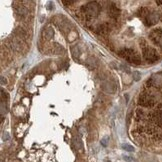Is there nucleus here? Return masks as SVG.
Here are the masks:
<instances>
[{
	"instance_id": "obj_1",
	"label": "nucleus",
	"mask_w": 162,
	"mask_h": 162,
	"mask_svg": "<svg viewBox=\"0 0 162 162\" xmlns=\"http://www.w3.org/2000/svg\"><path fill=\"white\" fill-rule=\"evenodd\" d=\"M99 11H100V6L98 5L97 2H89L86 5H83L81 7L80 13L82 14L84 19L86 21H89L98 15Z\"/></svg>"
},
{
	"instance_id": "obj_2",
	"label": "nucleus",
	"mask_w": 162,
	"mask_h": 162,
	"mask_svg": "<svg viewBox=\"0 0 162 162\" xmlns=\"http://www.w3.org/2000/svg\"><path fill=\"white\" fill-rule=\"evenodd\" d=\"M119 56H121L122 58H124L125 60H127L129 63L132 64H140L141 63V59H140V56L135 52V50L133 48H122L119 50Z\"/></svg>"
},
{
	"instance_id": "obj_3",
	"label": "nucleus",
	"mask_w": 162,
	"mask_h": 162,
	"mask_svg": "<svg viewBox=\"0 0 162 162\" xmlns=\"http://www.w3.org/2000/svg\"><path fill=\"white\" fill-rule=\"evenodd\" d=\"M142 53H143L144 59L148 62H151V63L159 59V56L157 55L156 51L146 45H142Z\"/></svg>"
},
{
	"instance_id": "obj_4",
	"label": "nucleus",
	"mask_w": 162,
	"mask_h": 162,
	"mask_svg": "<svg viewBox=\"0 0 162 162\" xmlns=\"http://www.w3.org/2000/svg\"><path fill=\"white\" fill-rule=\"evenodd\" d=\"M138 104L142 107H151L154 105V98L149 92H142L138 97Z\"/></svg>"
},
{
	"instance_id": "obj_5",
	"label": "nucleus",
	"mask_w": 162,
	"mask_h": 162,
	"mask_svg": "<svg viewBox=\"0 0 162 162\" xmlns=\"http://www.w3.org/2000/svg\"><path fill=\"white\" fill-rule=\"evenodd\" d=\"M160 20V14L158 12H150L149 15L144 19V24L146 26H152L158 23Z\"/></svg>"
},
{
	"instance_id": "obj_6",
	"label": "nucleus",
	"mask_w": 162,
	"mask_h": 162,
	"mask_svg": "<svg viewBox=\"0 0 162 162\" xmlns=\"http://www.w3.org/2000/svg\"><path fill=\"white\" fill-rule=\"evenodd\" d=\"M149 37L155 44H159L160 40L162 38V28H157L154 29L153 31L150 32Z\"/></svg>"
},
{
	"instance_id": "obj_7",
	"label": "nucleus",
	"mask_w": 162,
	"mask_h": 162,
	"mask_svg": "<svg viewBox=\"0 0 162 162\" xmlns=\"http://www.w3.org/2000/svg\"><path fill=\"white\" fill-rule=\"evenodd\" d=\"M120 9L117 7V5L113 4V3H111V4L109 5L108 7V14L109 16L113 18V19H117L119 16H120Z\"/></svg>"
},
{
	"instance_id": "obj_8",
	"label": "nucleus",
	"mask_w": 162,
	"mask_h": 162,
	"mask_svg": "<svg viewBox=\"0 0 162 162\" xmlns=\"http://www.w3.org/2000/svg\"><path fill=\"white\" fill-rule=\"evenodd\" d=\"M95 31H96V33L99 35H106L110 32V27H109V25L106 23L100 24L96 27Z\"/></svg>"
},
{
	"instance_id": "obj_9",
	"label": "nucleus",
	"mask_w": 162,
	"mask_h": 162,
	"mask_svg": "<svg viewBox=\"0 0 162 162\" xmlns=\"http://www.w3.org/2000/svg\"><path fill=\"white\" fill-rule=\"evenodd\" d=\"M14 10H15L16 14L20 16H26L28 14V9L23 5H15L14 6Z\"/></svg>"
},
{
	"instance_id": "obj_10",
	"label": "nucleus",
	"mask_w": 162,
	"mask_h": 162,
	"mask_svg": "<svg viewBox=\"0 0 162 162\" xmlns=\"http://www.w3.org/2000/svg\"><path fill=\"white\" fill-rule=\"evenodd\" d=\"M42 34H43V37L47 39V40H49L53 37V35H54V30L51 27L49 28H46L45 30H43L42 32Z\"/></svg>"
},
{
	"instance_id": "obj_11",
	"label": "nucleus",
	"mask_w": 162,
	"mask_h": 162,
	"mask_svg": "<svg viewBox=\"0 0 162 162\" xmlns=\"http://www.w3.org/2000/svg\"><path fill=\"white\" fill-rule=\"evenodd\" d=\"M103 90L106 92H109V93H113L115 91V85H113L110 82H105L103 84Z\"/></svg>"
},
{
	"instance_id": "obj_12",
	"label": "nucleus",
	"mask_w": 162,
	"mask_h": 162,
	"mask_svg": "<svg viewBox=\"0 0 162 162\" xmlns=\"http://www.w3.org/2000/svg\"><path fill=\"white\" fill-rule=\"evenodd\" d=\"M149 9L147 8V7H141L140 9L138 10V16L139 17H141V18H145L149 15Z\"/></svg>"
},
{
	"instance_id": "obj_13",
	"label": "nucleus",
	"mask_w": 162,
	"mask_h": 162,
	"mask_svg": "<svg viewBox=\"0 0 162 162\" xmlns=\"http://www.w3.org/2000/svg\"><path fill=\"white\" fill-rule=\"evenodd\" d=\"M73 143H74V146L77 151H79L80 153L83 152V144H82V141L80 140L79 138H74V141H73Z\"/></svg>"
},
{
	"instance_id": "obj_14",
	"label": "nucleus",
	"mask_w": 162,
	"mask_h": 162,
	"mask_svg": "<svg viewBox=\"0 0 162 162\" xmlns=\"http://www.w3.org/2000/svg\"><path fill=\"white\" fill-rule=\"evenodd\" d=\"M152 117H153V119L155 120V121H157V122L161 123V122H162V110H161V109L157 110V111L153 114Z\"/></svg>"
},
{
	"instance_id": "obj_15",
	"label": "nucleus",
	"mask_w": 162,
	"mask_h": 162,
	"mask_svg": "<svg viewBox=\"0 0 162 162\" xmlns=\"http://www.w3.org/2000/svg\"><path fill=\"white\" fill-rule=\"evenodd\" d=\"M53 51L56 54H62L64 52V48L62 47L61 45H59V44H57V43H55L54 44V48H53Z\"/></svg>"
},
{
	"instance_id": "obj_16",
	"label": "nucleus",
	"mask_w": 162,
	"mask_h": 162,
	"mask_svg": "<svg viewBox=\"0 0 162 162\" xmlns=\"http://www.w3.org/2000/svg\"><path fill=\"white\" fill-rule=\"evenodd\" d=\"M71 52H72L73 57H74L75 59H77V58L79 57V55H80V51H79V48H78V47H77V46H73V47H72Z\"/></svg>"
},
{
	"instance_id": "obj_17",
	"label": "nucleus",
	"mask_w": 162,
	"mask_h": 162,
	"mask_svg": "<svg viewBox=\"0 0 162 162\" xmlns=\"http://www.w3.org/2000/svg\"><path fill=\"white\" fill-rule=\"evenodd\" d=\"M144 111H143L142 109H137L136 110V119H137L138 121H140L141 119H143V117H144Z\"/></svg>"
},
{
	"instance_id": "obj_18",
	"label": "nucleus",
	"mask_w": 162,
	"mask_h": 162,
	"mask_svg": "<svg viewBox=\"0 0 162 162\" xmlns=\"http://www.w3.org/2000/svg\"><path fill=\"white\" fill-rule=\"evenodd\" d=\"M121 147H122V149H124L125 151H128V152H132V151H134V147L133 146H131L130 144H122L121 145Z\"/></svg>"
},
{
	"instance_id": "obj_19",
	"label": "nucleus",
	"mask_w": 162,
	"mask_h": 162,
	"mask_svg": "<svg viewBox=\"0 0 162 162\" xmlns=\"http://www.w3.org/2000/svg\"><path fill=\"white\" fill-rule=\"evenodd\" d=\"M123 159L126 161V162H137V160H136L135 158L131 157V156H128V155H124L123 156Z\"/></svg>"
},
{
	"instance_id": "obj_20",
	"label": "nucleus",
	"mask_w": 162,
	"mask_h": 162,
	"mask_svg": "<svg viewBox=\"0 0 162 162\" xmlns=\"http://www.w3.org/2000/svg\"><path fill=\"white\" fill-rule=\"evenodd\" d=\"M4 98H5V100H6V101L9 99V97H8V94H7L6 92L2 89V90H1V99H2V102L4 101Z\"/></svg>"
},
{
	"instance_id": "obj_21",
	"label": "nucleus",
	"mask_w": 162,
	"mask_h": 162,
	"mask_svg": "<svg viewBox=\"0 0 162 162\" xmlns=\"http://www.w3.org/2000/svg\"><path fill=\"white\" fill-rule=\"evenodd\" d=\"M140 77H141V74L138 71H134L133 72V79L135 81H139V80H140Z\"/></svg>"
},
{
	"instance_id": "obj_22",
	"label": "nucleus",
	"mask_w": 162,
	"mask_h": 162,
	"mask_svg": "<svg viewBox=\"0 0 162 162\" xmlns=\"http://www.w3.org/2000/svg\"><path fill=\"white\" fill-rule=\"evenodd\" d=\"M108 144V137H104L103 139H101V145L102 146H107Z\"/></svg>"
},
{
	"instance_id": "obj_23",
	"label": "nucleus",
	"mask_w": 162,
	"mask_h": 162,
	"mask_svg": "<svg viewBox=\"0 0 162 162\" xmlns=\"http://www.w3.org/2000/svg\"><path fill=\"white\" fill-rule=\"evenodd\" d=\"M62 3H63V4H65L66 6H69V5L76 3V1H66V0H63V1H62Z\"/></svg>"
},
{
	"instance_id": "obj_24",
	"label": "nucleus",
	"mask_w": 162,
	"mask_h": 162,
	"mask_svg": "<svg viewBox=\"0 0 162 162\" xmlns=\"http://www.w3.org/2000/svg\"><path fill=\"white\" fill-rule=\"evenodd\" d=\"M47 9H48V10H52L53 8H54V6H53V3L52 2H51V1H49L48 3H47Z\"/></svg>"
},
{
	"instance_id": "obj_25",
	"label": "nucleus",
	"mask_w": 162,
	"mask_h": 162,
	"mask_svg": "<svg viewBox=\"0 0 162 162\" xmlns=\"http://www.w3.org/2000/svg\"><path fill=\"white\" fill-rule=\"evenodd\" d=\"M2 138H3V140H4V141L9 140V138H10V137H9V134H8V133H6V132H5V133L3 134Z\"/></svg>"
},
{
	"instance_id": "obj_26",
	"label": "nucleus",
	"mask_w": 162,
	"mask_h": 162,
	"mask_svg": "<svg viewBox=\"0 0 162 162\" xmlns=\"http://www.w3.org/2000/svg\"><path fill=\"white\" fill-rule=\"evenodd\" d=\"M6 83H7V80H6V78H5V77L1 76V84H2V85H5Z\"/></svg>"
},
{
	"instance_id": "obj_27",
	"label": "nucleus",
	"mask_w": 162,
	"mask_h": 162,
	"mask_svg": "<svg viewBox=\"0 0 162 162\" xmlns=\"http://www.w3.org/2000/svg\"><path fill=\"white\" fill-rule=\"evenodd\" d=\"M156 4H157V5H162V0H157V1H156Z\"/></svg>"
}]
</instances>
